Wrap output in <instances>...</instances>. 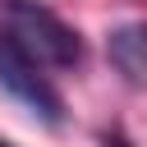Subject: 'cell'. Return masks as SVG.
<instances>
[{"label": "cell", "instance_id": "obj_1", "mask_svg": "<svg viewBox=\"0 0 147 147\" xmlns=\"http://www.w3.org/2000/svg\"><path fill=\"white\" fill-rule=\"evenodd\" d=\"M41 69H78L87 60V46L74 23H64L55 9L37 0H9V28H5Z\"/></svg>", "mask_w": 147, "mask_h": 147}, {"label": "cell", "instance_id": "obj_2", "mask_svg": "<svg viewBox=\"0 0 147 147\" xmlns=\"http://www.w3.org/2000/svg\"><path fill=\"white\" fill-rule=\"evenodd\" d=\"M0 87H5L9 96H18L41 124H51V129L64 124V96H60V87L46 78V69H41L9 32H0Z\"/></svg>", "mask_w": 147, "mask_h": 147}, {"label": "cell", "instance_id": "obj_3", "mask_svg": "<svg viewBox=\"0 0 147 147\" xmlns=\"http://www.w3.org/2000/svg\"><path fill=\"white\" fill-rule=\"evenodd\" d=\"M106 55H110V64L129 83H147V23H119V28H110Z\"/></svg>", "mask_w": 147, "mask_h": 147}, {"label": "cell", "instance_id": "obj_4", "mask_svg": "<svg viewBox=\"0 0 147 147\" xmlns=\"http://www.w3.org/2000/svg\"><path fill=\"white\" fill-rule=\"evenodd\" d=\"M101 147H133V142H129L119 129H106V133H101Z\"/></svg>", "mask_w": 147, "mask_h": 147}, {"label": "cell", "instance_id": "obj_5", "mask_svg": "<svg viewBox=\"0 0 147 147\" xmlns=\"http://www.w3.org/2000/svg\"><path fill=\"white\" fill-rule=\"evenodd\" d=\"M0 147H14V142H9V138H0Z\"/></svg>", "mask_w": 147, "mask_h": 147}]
</instances>
